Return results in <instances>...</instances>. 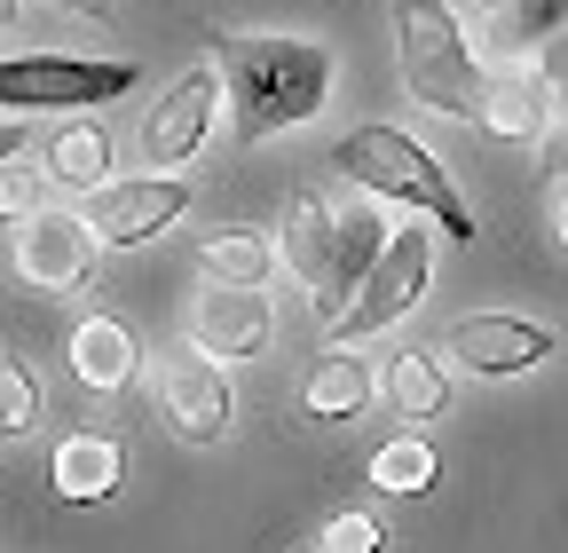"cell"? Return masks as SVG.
<instances>
[{"mask_svg": "<svg viewBox=\"0 0 568 553\" xmlns=\"http://www.w3.org/2000/svg\"><path fill=\"white\" fill-rule=\"evenodd\" d=\"M222 88L237 103V134L268 143L284 127H308L332 95V56L293 32H237L222 40Z\"/></svg>", "mask_w": 568, "mask_h": 553, "instance_id": "cell-1", "label": "cell"}, {"mask_svg": "<svg viewBox=\"0 0 568 553\" xmlns=\"http://www.w3.org/2000/svg\"><path fill=\"white\" fill-rule=\"evenodd\" d=\"M379 245H387V222L372 214V205L364 198H324V190H301L293 230H284V261L316 285V316L324 324L347 309L355 285H364V269L379 261Z\"/></svg>", "mask_w": 568, "mask_h": 553, "instance_id": "cell-2", "label": "cell"}, {"mask_svg": "<svg viewBox=\"0 0 568 553\" xmlns=\"http://www.w3.org/2000/svg\"><path fill=\"white\" fill-rule=\"evenodd\" d=\"M332 167H339L355 190L395 198V205H410V214H435L450 238H474V205L458 198L450 167L426 151L418 134H403V127H355V134H339Z\"/></svg>", "mask_w": 568, "mask_h": 553, "instance_id": "cell-3", "label": "cell"}, {"mask_svg": "<svg viewBox=\"0 0 568 553\" xmlns=\"http://www.w3.org/2000/svg\"><path fill=\"white\" fill-rule=\"evenodd\" d=\"M395 56H403V88L418 111L435 119H474L481 103V63L458 32L443 0H395Z\"/></svg>", "mask_w": 568, "mask_h": 553, "instance_id": "cell-4", "label": "cell"}, {"mask_svg": "<svg viewBox=\"0 0 568 553\" xmlns=\"http://www.w3.org/2000/svg\"><path fill=\"white\" fill-rule=\"evenodd\" d=\"M426 276H435V238H426L418 222H410V230H387L379 261L364 269V285H355V301L332 316V340H339V349H355V340L387 332L395 316H410L418 293H426Z\"/></svg>", "mask_w": 568, "mask_h": 553, "instance_id": "cell-5", "label": "cell"}, {"mask_svg": "<svg viewBox=\"0 0 568 553\" xmlns=\"http://www.w3.org/2000/svg\"><path fill=\"white\" fill-rule=\"evenodd\" d=\"M134 88V63H80V56H9L0 63V119L32 111H80Z\"/></svg>", "mask_w": 568, "mask_h": 553, "instance_id": "cell-6", "label": "cell"}, {"mask_svg": "<svg viewBox=\"0 0 568 553\" xmlns=\"http://www.w3.org/2000/svg\"><path fill=\"white\" fill-rule=\"evenodd\" d=\"M190 205V182H174V174H142V182H103V190H88V214H80V230L95 238V245H151L174 214Z\"/></svg>", "mask_w": 568, "mask_h": 553, "instance_id": "cell-7", "label": "cell"}, {"mask_svg": "<svg viewBox=\"0 0 568 553\" xmlns=\"http://www.w3.org/2000/svg\"><path fill=\"white\" fill-rule=\"evenodd\" d=\"M159 395H166V420H174V435H182V443H197V451H205V443H222V435H230V420H237L230 372L213 364V356H197V349L166 356Z\"/></svg>", "mask_w": 568, "mask_h": 553, "instance_id": "cell-8", "label": "cell"}, {"mask_svg": "<svg viewBox=\"0 0 568 553\" xmlns=\"http://www.w3.org/2000/svg\"><path fill=\"white\" fill-rule=\"evenodd\" d=\"M88 269H95V238L80 230V214L40 205L32 222H17V276L32 293H71L88 285Z\"/></svg>", "mask_w": 568, "mask_h": 553, "instance_id": "cell-9", "label": "cell"}, {"mask_svg": "<svg viewBox=\"0 0 568 553\" xmlns=\"http://www.w3.org/2000/svg\"><path fill=\"white\" fill-rule=\"evenodd\" d=\"M190 349L213 356L222 372L245 364V356H261V349H268V301L245 293V285H205V293L190 301Z\"/></svg>", "mask_w": 568, "mask_h": 553, "instance_id": "cell-10", "label": "cell"}, {"mask_svg": "<svg viewBox=\"0 0 568 553\" xmlns=\"http://www.w3.org/2000/svg\"><path fill=\"white\" fill-rule=\"evenodd\" d=\"M443 349H450L466 372H481V380H506V372H529V364L552 356V332H545V324H521V316H489V309H474V316L450 324Z\"/></svg>", "mask_w": 568, "mask_h": 553, "instance_id": "cell-11", "label": "cell"}, {"mask_svg": "<svg viewBox=\"0 0 568 553\" xmlns=\"http://www.w3.org/2000/svg\"><path fill=\"white\" fill-rule=\"evenodd\" d=\"M213 95H222V80H213V72H182V80L166 88V103L142 119V159H151V167L197 159L205 127H213Z\"/></svg>", "mask_w": 568, "mask_h": 553, "instance_id": "cell-12", "label": "cell"}, {"mask_svg": "<svg viewBox=\"0 0 568 553\" xmlns=\"http://www.w3.org/2000/svg\"><path fill=\"white\" fill-rule=\"evenodd\" d=\"M474 119L497 134V143H537V134L552 127V80L537 72V63H506L497 80H481Z\"/></svg>", "mask_w": 568, "mask_h": 553, "instance_id": "cell-13", "label": "cell"}, {"mask_svg": "<svg viewBox=\"0 0 568 553\" xmlns=\"http://www.w3.org/2000/svg\"><path fill=\"white\" fill-rule=\"evenodd\" d=\"M134 356H142V349H134V332H126L119 316H88L80 332H71V372H80L88 388H103V395L134 380Z\"/></svg>", "mask_w": 568, "mask_h": 553, "instance_id": "cell-14", "label": "cell"}, {"mask_svg": "<svg viewBox=\"0 0 568 553\" xmlns=\"http://www.w3.org/2000/svg\"><path fill=\"white\" fill-rule=\"evenodd\" d=\"M48 182L63 190H103L111 182V134L95 119H63L48 134Z\"/></svg>", "mask_w": 568, "mask_h": 553, "instance_id": "cell-15", "label": "cell"}, {"mask_svg": "<svg viewBox=\"0 0 568 553\" xmlns=\"http://www.w3.org/2000/svg\"><path fill=\"white\" fill-rule=\"evenodd\" d=\"M55 491H63L71 506L111 499V491H119V443H111V435H71V443L55 451Z\"/></svg>", "mask_w": 568, "mask_h": 553, "instance_id": "cell-16", "label": "cell"}, {"mask_svg": "<svg viewBox=\"0 0 568 553\" xmlns=\"http://www.w3.org/2000/svg\"><path fill=\"white\" fill-rule=\"evenodd\" d=\"M301 403H308V420H355V411L372 403V364H364V356H347V349H332V356L308 372Z\"/></svg>", "mask_w": 568, "mask_h": 553, "instance_id": "cell-17", "label": "cell"}, {"mask_svg": "<svg viewBox=\"0 0 568 553\" xmlns=\"http://www.w3.org/2000/svg\"><path fill=\"white\" fill-rule=\"evenodd\" d=\"M560 32V0H506L489 24V63L506 72V63H537V48Z\"/></svg>", "mask_w": 568, "mask_h": 553, "instance_id": "cell-18", "label": "cell"}, {"mask_svg": "<svg viewBox=\"0 0 568 553\" xmlns=\"http://www.w3.org/2000/svg\"><path fill=\"white\" fill-rule=\"evenodd\" d=\"M197 261H205L213 285H245V293H261V276L276 269L268 238H253V230H213V238L197 245Z\"/></svg>", "mask_w": 568, "mask_h": 553, "instance_id": "cell-19", "label": "cell"}, {"mask_svg": "<svg viewBox=\"0 0 568 553\" xmlns=\"http://www.w3.org/2000/svg\"><path fill=\"white\" fill-rule=\"evenodd\" d=\"M387 403L403 411V420H435V411L450 403V380L435 356H395L387 364Z\"/></svg>", "mask_w": 568, "mask_h": 553, "instance_id": "cell-20", "label": "cell"}, {"mask_svg": "<svg viewBox=\"0 0 568 553\" xmlns=\"http://www.w3.org/2000/svg\"><path fill=\"white\" fill-rule=\"evenodd\" d=\"M372 482L395 499H418L426 482H435V451H426V435H395L379 459H372Z\"/></svg>", "mask_w": 568, "mask_h": 553, "instance_id": "cell-21", "label": "cell"}, {"mask_svg": "<svg viewBox=\"0 0 568 553\" xmlns=\"http://www.w3.org/2000/svg\"><path fill=\"white\" fill-rule=\"evenodd\" d=\"M40 428V372L0 356V435H32Z\"/></svg>", "mask_w": 568, "mask_h": 553, "instance_id": "cell-22", "label": "cell"}, {"mask_svg": "<svg viewBox=\"0 0 568 553\" xmlns=\"http://www.w3.org/2000/svg\"><path fill=\"white\" fill-rule=\"evenodd\" d=\"M324 553H379V522L372 514H332L324 522Z\"/></svg>", "mask_w": 568, "mask_h": 553, "instance_id": "cell-23", "label": "cell"}, {"mask_svg": "<svg viewBox=\"0 0 568 553\" xmlns=\"http://www.w3.org/2000/svg\"><path fill=\"white\" fill-rule=\"evenodd\" d=\"M40 205H48V198H40V174H32V167H9V174H0V214H9V222H32Z\"/></svg>", "mask_w": 568, "mask_h": 553, "instance_id": "cell-24", "label": "cell"}, {"mask_svg": "<svg viewBox=\"0 0 568 553\" xmlns=\"http://www.w3.org/2000/svg\"><path fill=\"white\" fill-rule=\"evenodd\" d=\"M24 143H32V127H24V119H0V174L24 159Z\"/></svg>", "mask_w": 568, "mask_h": 553, "instance_id": "cell-25", "label": "cell"}, {"mask_svg": "<svg viewBox=\"0 0 568 553\" xmlns=\"http://www.w3.org/2000/svg\"><path fill=\"white\" fill-rule=\"evenodd\" d=\"M545 222H552V245L568 238V182L552 174V190H545Z\"/></svg>", "mask_w": 568, "mask_h": 553, "instance_id": "cell-26", "label": "cell"}, {"mask_svg": "<svg viewBox=\"0 0 568 553\" xmlns=\"http://www.w3.org/2000/svg\"><path fill=\"white\" fill-rule=\"evenodd\" d=\"M55 9H71V17H111V0H55Z\"/></svg>", "mask_w": 568, "mask_h": 553, "instance_id": "cell-27", "label": "cell"}, {"mask_svg": "<svg viewBox=\"0 0 568 553\" xmlns=\"http://www.w3.org/2000/svg\"><path fill=\"white\" fill-rule=\"evenodd\" d=\"M24 17V0H0V24H17Z\"/></svg>", "mask_w": 568, "mask_h": 553, "instance_id": "cell-28", "label": "cell"}, {"mask_svg": "<svg viewBox=\"0 0 568 553\" xmlns=\"http://www.w3.org/2000/svg\"><path fill=\"white\" fill-rule=\"evenodd\" d=\"M481 9H506V0H481Z\"/></svg>", "mask_w": 568, "mask_h": 553, "instance_id": "cell-29", "label": "cell"}]
</instances>
